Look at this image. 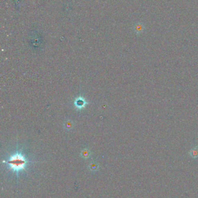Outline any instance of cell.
<instances>
[{
    "label": "cell",
    "instance_id": "cell-1",
    "mask_svg": "<svg viewBox=\"0 0 198 198\" xmlns=\"http://www.w3.org/2000/svg\"><path fill=\"white\" fill-rule=\"evenodd\" d=\"M3 162L7 163L11 170L18 174L19 172L25 170L29 161L21 152L17 151L15 154L11 156L7 160H4Z\"/></svg>",
    "mask_w": 198,
    "mask_h": 198
},
{
    "label": "cell",
    "instance_id": "cell-2",
    "mask_svg": "<svg viewBox=\"0 0 198 198\" xmlns=\"http://www.w3.org/2000/svg\"><path fill=\"white\" fill-rule=\"evenodd\" d=\"M74 104L77 110H81L86 107V106L87 105V102L83 97L80 96L75 100Z\"/></svg>",
    "mask_w": 198,
    "mask_h": 198
},
{
    "label": "cell",
    "instance_id": "cell-3",
    "mask_svg": "<svg viewBox=\"0 0 198 198\" xmlns=\"http://www.w3.org/2000/svg\"><path fill=\"white\" fill-rule=\"evenodd\" d=\"M189 156L193 159H197L198 158V145L193 147L189 152Z\"/></svg>",
    "mask_w": 198,
    "mask_h": 198
},
{
    "label": "cell",
    "instance_id": "cell-4",
    "mask_svg": "<svg viewBox=\"0 0 198 198\" xmlns=\"http://www.w3.org/2000/svg\"><path fill=\"white\" fill-rule=\"evenodd\" d=\"M134 29L135 31L137 34H140L144 32L145 30V26L142 23H138L136 25Z\"/></svg>",
    "mask_w": 198,
    "mask_h": 198
},
{
    "label": "cell",
    "instance_id": "cell-5",
    "mask_svg": "<svg viewBox=\"0 0 198 198\" xmlns=\"http://www.w3.org/2000/svg\"><path fill=\"white\" fill-rule=\"evenodd\" d=\"M64 126L66 129L70 130L73 128V122L70 120H68L64 123Z\"/></svg>",
    "mask_w": 198,
    "mask_h": 198
},
{
    "label": "cell",
    "instance_id": "cell-6",
    "mask_svg": "<svg viewBox=\"0 0 198 198\" xmlns=\"http://www.w3.org/2000/svg\"><path fill=\"white\" fill-rule=\"evenodd\" d=\"M91 155V153L90 151L87 150V149H84L82 151L81 153V156L84 158V159H87L88 158H90V156Z\"/></svg>",
    "mask_w": 198,
    "mask_h": 198
},
{
    "label": "cell",
    "instance_id": "cell-7",
    "mask_svg": "<svg viewBox=\"0 0 198 198\" xmlns=\"http://www.w3.org/2000/svg\"><path fill=\"white\" fill-rule=\"evenodd\" d=\"M90 168H91V169L92 170H96L97 169V168H98V165H97V164L96 163H91V165H90Z\"/></svg>",
    "mask_w": 198,
    "mask_h": 198
}]
</instances>
